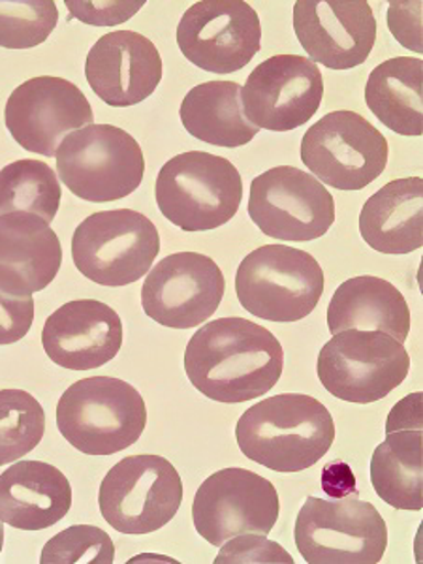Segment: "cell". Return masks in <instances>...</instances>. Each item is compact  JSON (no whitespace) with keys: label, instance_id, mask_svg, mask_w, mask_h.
<instances>
[{"label":"cell","instance_id":"1","mask_svg":"<svg viewBox=\"0 0 423 564\" xmlns=\"http://www.w3.org/2000/svg\"><path fill=\"white\" fill-rule=\"evenodd\" d=\"M284 350L268 327L238 316L198 327L185 350V371L196 390L217 403H247L275 388Z\"/></svg>","mask_w":423,"mask_h":564},{"label":"cell","instance_id":"2","mask_svg":"<svg viewBox=\"0 0 423 564\" xmlns=\"http://www.w3.org/2000/svg\"><path fill=\"white\" fill-rule=\"evenodd\" d=\"M239 449L275 473H302L326 456L335 441L332 412L305 393H281L252 404L236 427Z\"/></svg>","mask_w":423,"mask_h":564},{"label":"cell","instance_id":"3","mask_svg":"<svg viewBox=\"0 0 423 564\" xmlns=\"http://www.w3.org/2000/svg\"><path fill=\"white\" fill-rule=\"evenodd\" d=\"M148 406L134 386L113 377L77 380L57 403V427L87 456H113L140 441Z\"/></svg>","mask_w":423,"mask_h":564},{"label":"cell","instance_id":"4","mask_svg":"<svg viewBox=\"0 0 423 564\" xmlns=\"http://www.w3.org/2000/svg\"><path fill=\"white\" fill-rule=\"evenodd\" d=\"M154 196L162 215L181 230H217L239 212L243 177L225 156L188 151L161 167Z\"/></svg>","mask_w":423,"mask_h":564},{"label":"cell","instance_id":"5","mask_svg":"<svg viewBox=\"0 0 423 564\" xmlns=\"http://www.w3.org/2000/svg\"><path fill=\"white\" fill-rule=\"evenodd\" d=\"M236 294L245 311L257 318L302 321L321 303L324 271L305 250L263 245L239 263Z\"/></svg>","mask_w":423,"mask_h":564},{"label":"cell","instance_id":"6","mask_svg":"<svg viewBox=\"0 0 423 564\" xmlns=\"http://www.w3.org/2000/svg\"><path fill=\"white\" fill-rule=\"evenodd\" d=\"M55 159L58 177L68 191L93 204L127 198L145 174L140 143L113 124H89L72 132Z\"/></svg>","mask_w":423,"mask_h":564},{"label":"cell","instance_id":"7","mask_svg":"<svg viewBox=\"0 0 423 564\" xmlns=\"http://www.w3.org/2000/svg\"><path fill=\"white\" fill-rule=\"evenodd\" d=\"M161 236L151 218L132 209L93 213L72 236L77 271L102 286H129L153 268Z\"/></svg>","mask_w":423,"mask_h":564},{"label":"cell","instance_id":"8","mask_svg":"<svg viewBox=\"0 0 423 564\" xmlns=\"http://www.w3.org/2000/svg\"><path fill=\"white\" fill-rule=\"evenodd\" d=\"M411 371L403 343L382 332L345 329L322 347L316 372L334 398L369 404L388 398Z\"/></svg>","mask_w":423,"mask_h":564},{"label":"cell","instance_id":"9","mask_svg":"<svg viewBox=\"0 0 423 564\" xmlns=\"http://www.w3.org/2000/svg\"><path fill=\"white\" fill-rule=\"evenodd\" d=\"M294 539L308 564H377L388 547V527L371 502L308 497Z\"/></svg>","mask_w":423,"mask_h":564},{"label":"cell","instance_id":"10","mask_svg":"<svg viewBox=\"0 0 423 564\" xmlns=\"http://www.w3.org/2000/svg\"><path fill=\"white\" fill-rule=\"evenodd\" d=\"M183 502L177 468L162 456H129L109 468L98 507L122 534H151L174 520Z\"/></svg>","mask_w":423,"mask_h":564},{"label":"cell","instance_id":"11","mask_svg":"<svg viewBox=\"0 0 423 564\" xmlns=\"http://www.w3.org/2000/svg\"><path fill=\"white\" fill-rule=\"evenodd\" d=\"M300 154L321 183L354 193L384 174L390 145L366 117L332 111L305 132Z\"/></svg>","mask_w":423,"mask_h":564},{"label":"cell","instance_id":"12","mask_svg":"<svg viewBox=\"0 0 423 564\" xmlns=\"http://www.w3.org/2000/svg\"><path fill=\"white\" fill-rule=\"evenodd\" d=\"M249 215L268 238L313 241L335 223V199L315 175L271 167L250 183Z\"/></svg>","mask_w":423,"mask_h":564},{"label":"cell","instance_id":"13","mask_svg":"<svg viewBox=\"0 0 423 564\" xmlns=\"http://www.w3.org/2000/svg\"><path fill=\"white\" fill-rule=\"evenodd\" d=\"M279 510V494L268 478L231 467L218 470L199 486L193 520L199 536L220 547L239 534H270Z\"/></svg>","mask_w":423,"mask_h":564},{"label":"cell","instance_id":"14","mask_svg":"<svg viewBox=\"0 0 423 564\" xmlns=\"http://www.w3.org/2000/svg\"><path fill=\"white\" fill-rule=\"evenodd\" d=\"M257 10L243 0H202L177 26V45L186 61L212 74H231L249 65L262 47Z\"/></svg>","mask_w":423,"mask_h":564},{"label":"cell","instance_id":"15","mask_svg":"<svg viewBox=\"0 0 423 564\" xmlns=\"http://www.w3.org/2000/svg\"><path fill=\"white\" fill-rule=\"evenodd\" d=\"M225 289V275L215 260L199 252H175L149 271L141 307L161 326L191 329L217 313Z\"/></svg>","mask_w":423,"mask_h":564},{"label":"cell","instance_id":"16","mask_svg":"<svg viewBox=\"0 0 423 564\" xmlns=\"http://www.w3.org/2000/svg\"><path fill=\"white\" fill-rule=\"evenodd\" d=\"M4 122L21 148L52 159L66 135L95 124V113L77 85L63 77L39 76L15 87Z\"/></svg>","mask_w":423,"mask_h":564},{"label":"cell","instance_id":"17","mask_svg":"<svg viewBox=\"0 0 423 564\" xmlns=\"http://www.w3.org/2000/svg\"><path fill=\"white\" fill-rule=\"evenodd\" d=\"M324 77L311 58L275 55L258 65L241 89L245 117L257 129L290 132L321 109Z\"/></svg>","mask_w":423,"mask_h":564},{"label":"cell","instance_id":"18","mask_svg":"<svg viewBox=\"0 0 423 564\" xmlns=\"http://www.w3.org/2000/svg\"><path fill=\"white\" fill-rule=\"evenodd\" d=\"M294 31L315 65L350 70L371 55L377 18L367 0H297Z\"/></svg>","mask_w":423,"mask_h":564},{"label":"cell","instance_id":"19","mask_svg":"<svg viewBox=\"0 0 423 564\" xmlns=\"http://www.w3.org/2000/svg\"><path fill=\"white\" fill-rule=\"evenodd\" d=\"M162 70L156 45L134 31L104 34L85 61L90 89L111 108L148 100L162 82Z\"/></svg>","mask_w":423,"mask_h":564},{"label":"cell","instance_id":"20","mask_svg":"<svg viewBox=\"0 0 423 564\" xmlns=\"http://www.w3.org/2000/svg\"><path fill=\"white\" fill-rule=\"evenodd\" d=\"M42 347L55 366L68 371L98 369L121 350V316L98 300L65 303L45 321Z\"/></svg>","mask_w":423,"mask_h":564},{"label":"cell","instance_id":"21","mask_svg":"<svg viewBox=\"0 0 423 564\" xmlns=\"http://www.w3.org/2000/svg\"><path fill=\"white\" fill-rule=\"evenodd\" d=\"M63 265V245L52 226L36 215L0 217V290L33 297L47 289Z\"/></svg>","mask_w":423,"mask_h":564},{"label":"cell","instance_id":"22","mask_svg":"<svg viewBox=\"0 0 423 564\" xmlns=\"http://www.w3.org/2000/svg\"><path fill=\"white\" fill-rule=\"evenodd\" d=\"M70 508V481L50 463H13L0 475V521L13 529L44 531Z\"/></svg>","mask_w":423,"mask_h":564},{"label":"cell","instance_id":"23","mask_svg":"<svg viewBox=\"0 0 423 564\" xmlns=\"http://www.w3.org/2000/svg\"><path fill=\"white\" fill-rule=\"evenodd\" d=\"M359 234L382 254H409L422 249V177L391 181L372 194L359 213Z\"/></svg>","mask_w":423,"mask_h":564},{"label":"cell","instance_id":"24","mask_svg":"<svg viewBox=\"0 0 423 564\" xmlns=\"http://www.w3.org/2000/svg\"><path fill=\"white\" fill-rule=\"evenodd\" d=\"M329 334L345 329L382 332L399 343L411 334V308L391 282L361 275L343 282L327 307Z\"/></svg>","mask_w":423,"mask_h":564},{"label":"cell","instance_id":"25","mask_svg":"<svg viewBox=\"0 0 423 564\" xmlns=\"http://www.w3.org/2000/svg\"><path fill=\"white\" fill-rule=\"evenodd\" d=\"M180 117L188 134L217 148H243L260 132L245 117L241 87L236 82L196 85L183 98Z\"/></svg>","mask_w":423,"mask_h":564},{"label":"cell","instance_id":"26","mask_svg":"<svg viewBox=\"0 0 423 564\" xmlns=\"http://www.w3.org/2000/svg\"><path fill=\"white\" fill-rule=\"evenodd\" d=\"M366 102L391 132L422 135V58L393 57L377 66L367 79Z\"/></svg>","mask_w":423,"mask_h":564},{"label":"cell","instance_id":"27","mask_svg":"<svg viewBox=\"0 0 423 564\" xmlns=\"http://www.w3.org/2000/svg\"><path fill=\"white\" fill-rule=\"evenodd\" d=\"M372 488L386 505L420 512L423 508V431L398 430L386 436L371 459Z\"/></svg>","mask_w":423,"mask_h":564},{"label":"cell","instance_id":"28","mask_svg":"<svg viewBox=\"0 0 423 564\" xmlns=\"http://www.w3.org/2000/svg\"><path fill=\"white\" fill-rule=\"evenodd\" d=\"M61 199L57 174L45 162L23 159L0 170V217L29 213L50 225L57 217Z\"/></svg>","mask_w":423,"mask_h":564},{"label":"cell","instance_id":"29","mask_svg":"<svg viewBox=\"0 0 423 564\" xmlns=\"http://www.w3.org/2000/svg\"><path fill=\"white\" fill-rule=\"evenodd\" d=\"M45 412L29 391L0 390V467L31 454L44 438Z\"/></svg>","mask_w":423,"mask_h":564},{"label":"cell","instance_id":"30","mask_svg":"<svg viewBox=\"0 0 423 564\" xmlns=\"http://www.w3.org/2000/svg\"><path fill=\"white\" fill-rule=\"evenodd\" d=\"M57 23L53 0H0V47H36L52 36Z\"/></svg>","mask_w":423,"mask_h":564},{"label":"cell","instance_id":"31","mask_svg":"<svg viewBox=\"0 0 423 564\" xmlns=\"http://www.w3.org/2000/svg\"><path fill=\"white\" fill-rule=\"evenodd\" d=\"M116 544L95 525H72L55 534L42 550V564H113Z\"/></svg>","mask_w":423,"mask_h":564},{"label":"cell","instance_id":"32","mask_svg":"<svg viewBox=\"0 0 423 564\" xmlns=\"http://www.w3.org/2000/svg\"><path fill=\"white\" fill-rule=\"evenodd\" d=\"M215 563H289L294 564V558L281 544L273 540L263 539L262 534H239L220 545Z\"/></svg>","mask_w":423,"mask_h":564},{"label":"cell","instance_id":"33","mask_svg":"<svg viewBox=\"0 0 423 564\" xmlns=\"http://www.w3.org/2000/svg\"><path fill=\"white\" fill-rule=\"evenodd\" d=\"M34 322L33 297L10 295L0 290V345L23 339Z\"/></svg>","mask_w":423,"mask_h":564},{"label":"cell","instance_id":"34","mask_svg":"<svg viewBox=\"0 0 423 564\" xmlns=\"http://www.w3.org/2000/svg\"><path fill=\"white\" fill-rule=\"evenodd\" d=\"M140 2H74L66 0V7L76 20L84 21L87 25L116 26L129 21L132 15L143 8Z\"/></svg>","mask_w":423,"mask_h":564},{"label":"cell","instance_id":"35","mask_svg":"<svg viewBox=\"0 0 423 564\" xmlns=\"http://www.w3.org/2000/svg\"><path fill=\"white\" fill-rule=\"evenodd\" d=\"M420 430L422 427V393H412L401 399L398 406L390 412L386 433L398 430Z\"/></svg>","mask_w":423,"mask_h":564},{"label":"cell","instance_id":"36","mask_svg":"<svg viewBox=\"0 0 423 564\" xmlns=\"http://www.w3.org/2000/svg\"><path fill=\"white\" fill-rule=\"evenodd\" d=\"M326 473L335 478V484H332V486H324L327 495H334L335 497V494H337V486H340V494L343 495H348V489H350L352 494H356V489H354L352 473H350V468L345 467L343 463L335 462V465L326 467ZM326 473H324V475H326Z\"/></svg>","mask_w":423,"mask_h":564},{"label":"cell","instance_id":"37","mask_svg":"<svg viewBox=\"0 0 423 564\" xmlns=\"http://www.w3.org/2000/svg\"><path fill=\"white\" fill-rule=\"evenodd\" d=\"M2 547H4V523L0 521V553H2Z\"/></svg>","mask_w":423,"mask_h":564}]
</instances>
